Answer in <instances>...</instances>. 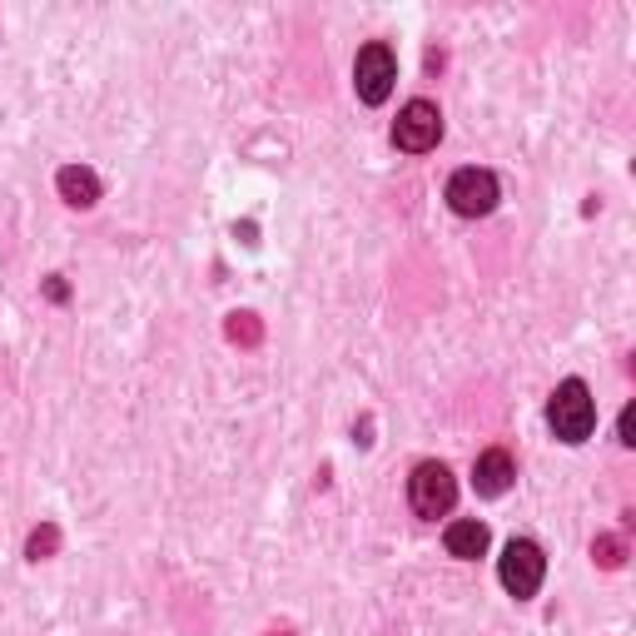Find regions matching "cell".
<instances>
[{
	"label": "cell",
	"mask_w": 636,
	"mask_h": 636,
	"mask_svg": "<svg viewBox=\"0 0 636 636\" xmlns=\"http://www.w3.org/2000/svg\"><path fill=\"white\" fill-rule=\"evenodd\" d=\"M547 428L557 433L562 443H587L592 428H597V403H592V388L582 378H562L547 398Z\"/></svg>",
	"instance_id": "1"
},
{
	"label": "cell",
	"mask_w": 636,
	"mask_h": 636,
	"mask_svg": "<svg viewBox=\"0 0 636 636\" xmlns=\"http://www.w3.org/2000/svg\"><path fill=\"white\" fill-rule=\"evenodd\" d=\"M497 577H503L507 597H517V602L537 597V587H543V577H547L543 547H537L533 537H513V543L503 547V557H497Z\"/></svg>",
	"instance_id": "2"
},
{
	"label": "cell",
	"mask_w": 636,
	"mask_h": 636,
	"mask_svg": "<svg viewBox=\"0 0 636 636\" xmlns=\"http://www.w3.org/2000/svg\"><path fill=\"white\" fill-rule=\"evenodd\" d=\"M408 503H413V513L418 517H448L453 513V503H458V477H453L448 463H418L408 477Z\"/></svg>",
	"instance_id": "3"
},
{
	"label": "cell",
	"mask_w": 636,
	"mask_h": 636,
	"mask_svg": "<svg viewBox=\"0 0 636 636\" xmlns=\"http://www.w3.org/2000/svg\"><path fill=\"white\" fill-rule=\"evenodd\" d=\"M394 80H398V56L384 46V40H368L354 60V90L364 105H384L394 95Z\"/></svg>",
	"instance_id": "4"
},
{
	"label": "cell",
	"mask_w": 636,
	"mask_h": 636,
	"mask_svg": "<svg viewBox=\"0 0 636 636\" xmlns=\"http://www.w3.org/2000/svg\"><path fill=\"white\" fill-rule=\"evenodd\" d=\"M443 140V110L433 100H408L394 120V145L403 155H428Z\"/></svg>",
	"instance_id": "5"
},
{
	"label": "cell",
	"mask_w": 636,
	"mask_h": 636,
	"mask_svg": "<svg viewBox=\"0 0 636 636\" xmlns=\"http://www.w3.org/2000/svg\"><path fill=\"white\" fill-rule=\"evenodd\" d=\"M497 199H503V189H497V175H493V169L468 165V169H458V175L448 179V205H453V215H463V219L493 215Z\"/></svg>",
	"instance_id": "6"
},
{
	"label": "cell",
	"mask_w": 636,
	"mask_h": 636,
	"mask_svg": "<svg viewBox=\"0 0 636 636\" xmlns=\"http://www.w3.org/2000/svg\"><path fill=\"white\" fill-rule=\"evenodd\" d=\"M517 483V458L507 448H483L473 463V487L477 497H503Z\"/></svg>",
	"instance_id": "7"
},
{
	"label": "cell",
	"mask_w": 636,
	"mask_h": 636,
	"mask_svg": "<svg viewBox=\"0 0 636 636\" xmlns=\"http://www.w3.org/2000/svg\"><path fill=\"white\" fill-rule=\"evenodd\" d=\"M443 543H448V557H458V562H477L487 553V527L477 523V517H458V523H448V533H443Z\"/></svg>",
	"instance_id": "8"
},
{
	"label": "cell",
	"mask_w": 636,
	"mask_h": 636,
	"mask_svg": "<svg viewBox=\"0 0 636 636\" xmlns=\"http://www.w3.org/2000/svg\"><path fill=\"white\" fill-rule=\"evenodd\" d=\"M56 189H60V199H66V205H76V209L100 205V179H95V169H85V165H66V169H60Z\"/></svg>",
	"instance_id": "9"
},
{
	"label": "cell",
	"mask_w": 636,
	"mask_h": 636,
	"mask_svg": "<svg viewBox=\"0 0 636 636\" xmlns=\"http://www.w3.org/2000/svg\"><path fill=\"white\" fill-rule=\"evenodd\" d=\"M60 547V527L56 523H46V527H36V533H30V543H26V557L30 562H40V557H50Z\"/></svg>",
	"instance_id": "10"
},
{
	"label": "cell",
	"mask_w": 636,
	"mask_h": 636,
	"mask_svg": "<svg viewBox=\"0 0 636 636\" xmlns=\"http://www.w3.org/2000/svg\"><path fill=\"white\" fill-rule=\"evenodd\" d=\"M592 557H597L607 572H617L622 562H627V543H622V537H597V543H592Z\"/></svg>",
	"instance_id": "11"
},
{
	"label": "cell",
	"mask_w": 636,
	"mask_h": 636,
	"mask_svg": "<svg viewBox=\"0 0 636 636\" xmlns=\"http://www.w3.org/2000/svg\"><path fill=\"white\" fill-rule=\"evenodd\" d=\"M229 338H235V344H259V338H264L259 318H254V314H235V318H229Z\"/></svg>",
	"instance_id": "12"
},
{
	"label": "cell",
	"mask_w": 636,
	"mask_h": 636,
	"mask_svg": "<svg viewBox=\"0 0 636 636\" xmlns=\"http://www.w3.org/2000/svg\"><path fill=\"white\" fill-rule=\"evenodd\" d=\"M617 438H622V448H636V408H622V418H617Z\"/></svg>",
	"instance_id": "13"
},
{
	"label": "cell",
	"mask_w": 636,
	"mask_h": 636,
	"mask_svg": "<svg viewBox=\"0 0 636 636\" xmlns=\"http://www.w3.org/2000/svg\"><path fill=\"white\" fill-rule=\"evenodd\" d=\"M46 299H50V304H66V299H70V284L60 279V274H50V279H46Z\"/></svg>",
	"instance_id": "14"
},
{
	"label": "cell",
	"mask_w": 636,
	"mask_h": 636,
	"mask_svg": "<svg viewBox=\"0 0 636 636\" xmlns=\"http://www.w3.org/2000/svg\"><path fill=\"white\" fill-rule=\"evenodd\" d=\"M269 636H294V632H269Z\"/></svg>",
	"instance_id": "15"
}]
</instances>
